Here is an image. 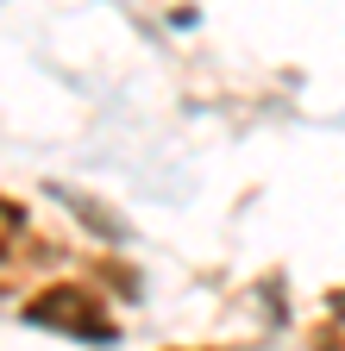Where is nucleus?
<instances>
[{
  "instance_id": "1",
  "label": "nucleus",
  "mask_w": 345,
  "mask_h": 351,
  "mask_svg": "<svg viewBox=\"0 0 345 351\" xmlns=\"http://www.w3.org/2000/svg\"><path fill=\"white\" fill-rule=\"evenodd\" d=\"M19 320L51 326V332H69V339H119V320L107 314V301L88 282H51V289H38L19 307Z\"/></svg>"
},
{
  "instance_id": "2",
  "label": "nucleus",
  "mask_w": 345,
  "mask_h": 351,
  "mask_svg": "<svg viewBox=\"0 0 345 351\" xmlns=\"http://www.w3.org/2000/svg\"><path fill=\"white\" fill-rule=\"evenodd\" d=\"M25 239H32V213H25V201L0 195V263H13V257L25 251Z\"/></svg>"
}]
</instances>
